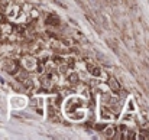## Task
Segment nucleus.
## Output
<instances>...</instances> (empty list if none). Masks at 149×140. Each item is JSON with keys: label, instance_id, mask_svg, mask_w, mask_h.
I'll return each mask as SVG.
<instances>
[{"label": "nucleus", "instance_id": "f257e3e1", "mask_svg": "<svg viewBox=\"0 0 149 140\" xmlns=\"http://www.w3.org/2000/svg\"><path fill=\"white\" fill-rule=\"evenodd\" d=\"M17 68H19V65H17L13 59H4V61H3V69H4L6 72L15 74V72L17 71Z\"/></svg>", "mask_w": 149, "mask_h": 140}, {"label": "nucleus", "instance_id": "f03ea898", "mask_svg": "<svg viewBox=\"0 0 149 140\" xmlns=\"http://www.w3.org/2000/svg\"><path fill=\"white\" fill-rule=\"evenodd\" d=\"M22 64H23V68L25 69H28V71H33V69H36V59L35 58H32V56H25L23 59H22Z\"/></svg>", "mask_w": 149, "mask_h": 140}, {"label": "nucleus", "instance_id": "7ed1b4c3", "mask_svg": "<svg viewBox=\"0 0 149 140\" xmlns=\"http://www.w3.org/2000/svg\"><path fill=\"white\" fill-rule=\"evenodd\" d=\"M87 69L90 72V75L93 77H101L103 75V71L99 65H94V64H87Z\"/></svg>", "mask_w": 149, "mask_h": 140}, {"label": "nucleus", "instance_id": "20e7f679", "mask_svg": "<svg viewBox=\"0 0 149 140\" xmlns=\"http://www.w3.org/2000/svg\"><path fill=\"white\" fill-rule=\"evenodd\" d=\"M67 80H68V82H70L71 85H77V84L80 82V77H78V72H75V71H71V74H68Z\"/></svg>", "mask_w": 149, "mask_h": 140}, {"label": "nucleus", "instance_id": "39448f33", "mask_svg": "<svg viewBox=\"0 0 149 140\" xmlns=\"http://www.w3.org/2000/svg\"><path fill=\"white\" fill-rule=\"evenodd\" d=\"M109 85H110V90H111V91H114V93H119V91H120V85H119V82L116 81V78L110 77V78H109Z\"/></svg>", "mask_w": 149, "mask_h": 140}, {"label": "nucleus", "instance_id": "423d86ee", "mask_svg": "<svg viewBox=\"0 0 149 140\" xmlns=\"http://www.w3.org/2000/svg\"><path fill=\"white\" fill-rule=\"evenodd\" d=\"M51 61L58 67V65H61V64H64V62H65V58H62V56H59V55H56V53H55V55H52V56H51Z\"/></svg>", "mask_w": 149, "mask_h": 140}, {"label": "nucleus", "instance_id": "0eeeda50", "mask_svg": "<svg viewBox=\"0 0 149 140\" xmlns=\"http://www.w3.org/2000/svg\"><path fill=\"white\" fill-rule=\"evenodd\" d=\"M65 65L68 67V69H74L75 68V58H68V59H65Z\"/></svg>", "mask_w": 149, "mask_h": 140}, {"label": "nucleus", "instance_id": "6e6552de", "mask_svg": "<svg viewBox=\"0 0 149 140\" xmlns=\"http://www.w3.org/2000/svg\"><path fill=\"white\" fill-rule=\"evenodd\" d=\"M114 132H116V127H107V129L104 130L106 136H109V137H110V136L113 137V136H114Z\"/></svg>", "mask_w": 149, "mask_h": 140}]
</instances>
